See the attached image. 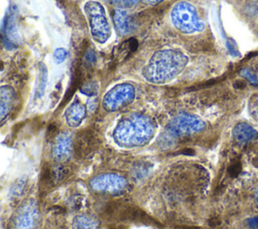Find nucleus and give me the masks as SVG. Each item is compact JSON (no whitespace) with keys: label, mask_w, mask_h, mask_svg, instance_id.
<instances>
[{"label":"nucleus","mask_w":258,"mask_h":229,"mask_svg":"<svg viewBox=\"0 0 258 229\" xmlns=\"http://www.w3.org/2000/svg\"><path fill=\"white\" fill-rule=\"evenodd\" d=\"M206 128V124L200 118L181 113L173 118L165 128V135L170 139L180 138L202 132Z\"/></svg>","instance_id":"6"},{"label":"nucleus","mask_w":258,"mask_h":229,"mask_svg":"<svg viewBox=\"0 0 258 229\" xmlns=\"http://www.w3.org/2000/svg\"><path fill=\"white\" fill-rule=\"evenodd\" d=\"M255 201H256V203H257V205H258V189H257L256 192H255Z\"/></svg>","instance_id":"31"},{"label":"nucleus","mask_w":258,"mask_h":229,"mask_svg":"<svg viewBox=\"0 0 258 229\" xmlns=\"http://www.w3.org/2000/svg\"><path fill=\"white\" fill-rule=\"evenodd\" d=\"M67 57V51L64 48H56L54 51H53V59L55 60L56 63H61Z\"/></svg>","instance_id":"24"},{"label":"nucleus","mask_w":258,"mask_h":229,"mask_svg":"<svg viewBox=\"0 0 258 229\" xmlns=\"http://www.w3.org/2000/svg\"><path fill=\"white\" fill-rule=\"evenodd\" d=\"M141 1L146 3V4H149V5H155V4L159 3V2H161L162 0H141Z\"/></svg>","instance_id":"30"},{"label":"nucleus","mask_w":258,"mask_h":229,"mask_svg":"<svg viewBox=\"0 0 258 229\" xmlns=\"http://www.w3.org/2000/svg\"><path fill=\"white\" fill-rule=\"evenodd\" d=\"M80 90L83 94L94 96L98 93V84L95 81H88L83 83V85L80 87Z\"/></svg>","instance_id":"21"},{"label":"nucleus","mask_w":258,"mask_h":229,"mask_svg":"<svg viewBox=\"0 0 258 229\" xmlns=\"http://www.w3.org/2000/svg\"><path fill=\"white\" fill-rule=\"evenodd\" d=\"M55 132H56V127H55L54 125H50L49 128H48V131H47L48 135H49L50 137L55 136Z\"/></svg>","instance_id":"29"},{"label":"nucleus","mask_w":258,"mask_h":229,"mask_svg":"<svg viewBox=\"0 0 258 229\" xmlns=\"http://www.w3.org/2000/svg\"><path fill=\"white\" fill-rule=\"evenodd\" d=\"M256 118H257V119H258V110H257V111H256Z\"/></svg>","instance_id":"32"},{"label":"nucleus","mask_w":258,"mask_h":229,"mask_svg":"<svg viewBox=\"0 0 258 229\" xmlns=\"http://www.w3.org/2000/svg\"><path fill=\"white\" fill-rule=\"evenodd\" d=\"M187 57L176 49L154 52L142 69V76L151 83H165L178 75L187 64Z\"/></svg>","instance_id":"1"},{"label":"nucleus","mask_w":258,"mask_h":229,"mask_svg":"<svg viewBox=\"0 0 258 229\" xmlns=\"http://www.w3.org/2000/svg\"><path fill=\"white\" fill-rule=\"evenodd\" d=\"M91 186L96 191L107 193H119L125 190L127 183L120 176L114 174H104L95 177L91 181Z\"/></svg>","instance_id":"10"},{"label":"nucleus","mask_w":258,"mask_h":229,"mask_svg":"<svg viewBox=\"0 0 258 229\" xmlns=\"http://www.w3.org/2000/svg\"><path fill=\"white\" fill-rule=\"evenodd\" d=\"M14 99V90L11 86L4 85L0 89V116L1 122H4L5 118L8 116L11 107L13 105Z\"/></svg>","instance_id":"16"},{"label":"nucleus","mask_w":258,"mask_h":229,"mask_svg":"<svg viewBox=\"0 0 258 229\" xmlns=\"http://www.w3.org/2000/svg\"><path fill=\"white\" fill-rule=\"evenodd\" d=\"M113 18H114V25L116 27V30L120 34L126 35L133 31L134 22H133L131 16H129L125 10L116 9L114 11Z\"/></svg>","instance_id":"13"},{"label":"nucleus","mask_w":258,"mask_h":229,"mask_svg":"<svg viewBox=\"0 0 258 229\" xmlns=\"http://www.w3.org/2000/svg\"><path fill=\"white\" fill-rule=\"evenodd\" d=\"M248 224H249L250 228H252V229H258V216L249 219Z\"/></svg>","instance_id":"28"},{"label":"nucleus","mask_w":258,"mask_h":229,"mask_svg":"<svg viewBox=\"0 0 258 229\" xmlns=\"http://www.w3.org/2000/svg\"><path fill=\"white\" fill-rule=\"evenodd\" d=\"M137 41L134 39V38H131L127 41H125L122 45L119 46L118 50H117V58L118 60H123L124 58H126L130 52L134 51L136 48H137Z\"/></svg>","instance_id":"19"},{"label":"nucleus","mask_w":258,"mask_h":229,"mask_svg":"<svg viewBox=\"0 0 258 229\" xmlns=\"http://www.w3.org/2000/svg\"><path fill=\"white\" fill-rule=\"evenodd\" d=\"M87 113L86 106L78 99L74 100L66 109L64 111V118L67 121V124L72 127L76 128L81 125L83 120L85 119Z\"/></svg>","instance_id":"12"},{"label":"nucleus","mask_w":258,"mask_h":229,"mask_svg":"<svg viewBox=\"0 0 258 229\" xmlns=\"http://www.w3.org/2000/svg\"><path fill=\"white\" fill-rule=\"evenodd\" d=\"M69 175V169L62 165H56L55 167L51 168V182L53 184L62 182Z\"/></svg>","instance_id":"20"},{"label":"nucleus","mask_w":258,"mask_h":229,"mask_svg":"<svg viewBox=\"0 0 258 229\" xmlns=\"http://www.w3.org/2000/svg\"><path fill=\"white\" fill-rule=\"evenodd\" d=\"M97 136L92 130L86 129L80 132L73 141L74 156L79 160L90 156L97 146Z\"/></svg>","instance_id":"8"},{"label":"nucleus","mask_w":258,"mask_h":229,"mask_svg":"<svg viewBox=\"0 0 258 229\" xmlns=\"http://www.w3.org/2000/svg\"><path fill=\"white\" fill-rule=\"evenodd\" d=\"M170 18L174 27L185 34L199 32L204 28L196 8L185 1L178 2L173 6Z\"/></svg>","instance_id":"4"},{"label":"nucleus","mask_w":258,"mask_h":229,"mask_svg":"<svg viewBox=\"0 0 258 229\" xmlns=\"http://www.w3.org/2000/svg\"><path fill=\"white\" fill-rule=\"evenodd\" d=\"M109 3L114 4L120 8H126V7H131L136 4L137 0H107Z\"/></svg>","instance_id":"23"},{"label":"nucleus","mask_w":258,"mask_h":229,"mask_svg":"<svg viewBox=\"0 0 258 229\" xmlns=\"http://www.w3.org/2000/svg\"><path fill=\"white\" fill-rule=\"evenodd\" d=\"M240 169H241V167H240V164L239 163H235V164H233V165H231V167H230V169H229V173H230V175L231 176H237L238 174H239V172H240Z\"/></svg>","instance_id":"26"},{"label":"nucleus","mask_w":258,"mask_h":229,"mask_svg":"<svg viewBox=\"0 0 258 229\" xmlns=\"http://www.w3.org/2000/svg\"><path fill=\"white\" fill-rule=\"evenodd\" d=\"M155 124L142 113H130L117 124L113 137L115 142L124 148H135L146 145L153 137Z\"/></svg>","instance_id":"2"},{"label":"nucleus","mask_w":258,"mask_h":229,"mask_svg":"<svg viewBox=\"0 0 258 229\" xmlns=\"http://www.w3.org/2000/svg\"><path fill=\"white\" fill-rule=\"evenodd\" d=\"M258 133L250 125L246 123H239L233 129V138L237 143L245 144L254 138H256Z\"/></svg>","instance_id":"15"},{"label":"nucleus","mask_w":258,"mask_h":229,"mask_svg":"<svg viewBox=\"0 0 258 229\" xmlns=\"http://www.w3.org/2000/svg\"><path fill=\"white\" fill-rule=\"evenodd\" d=\"M184 229H198V228H192V227H191V228H184Z\"/></svg>","instance_id":"33"},{"label":"nucleus","mask_w":258,"mask_h":229,"mask_svg":"<svg viewBox=\"0 0 258 229\" xmlns=\"http://www.w3.org/2000/svg\"><path fill=\"white\" fill-rule=\"evenodd\" d=\"M73 229H99L100 223L97 219L87 216L80 215L75 217L73 220Z\"/></svg>","instance_id":"17"},{"label":"nucleus","mask_w":258,"mask_h":229,"mask_svg":"<svg viewBox=\"0 0 258 229\" xmlns=\"http://www.w3.org/2000/svg\"><path fill=\"white\" fill-rule=\"evenodd\" d=\"M84 10L89 21L93 39L99 43H105L111 35V25L103 5L91 0L85 3Z\"/></svg>","instance_id":"3"},{"label":"nucleus","mask_w":258,"mask_h":229,"mask_svg":"<svg viewBox=\"0 0 258 229\" xmlns=\"http://www.w3.org/2000/svg\"><path fill=\"white\" fill-rule=\"evenodd\" d=\"M241 75L248 79L252 84H258V73L254 72L249 68H243L241 70Z\"/></svg>","instance_id":"22"},{"label":"nucleus","mask_w":258,"mask_h":229,"mask_svg":"<svg viewBox=\"0 0 258 229\" xmlns=\"http://www.w3.org/2000/svg\"><path fill=\"white\" fill-rule=\"evenodd\" d=\"M105 214L108 218L113 220L132 221L146 225H157V222H155L140 208L121 202H110L105 209Z\"/></svg>","instance_id":"5"},{"label":"nucleus","mask_w":258,"mask_h":229,"mask_svg":"<svg viewBox=\"0 0 258 229\" xmlns=\"http://www.w3.org/2000/svg\"><path fill=\"white\" fill-rule=\"evenodd\" d=\"M135 88L130 83H119L112 87L103 97V106L108 111L118 110L132 102Z\"/></svg>","instance_id":"7"},{"label":"nucleus","mask_w":258,"mask_h":229,"mask_svg":"<svg viewBox=\"0 0 258 229\" xmlns=\"http://www.w3.org/2000/svg\"><path fill=\"white\" fill-rule=\"evenodd\" d=\"M38 214L35 205L30 202L23 205L15 214L11 221L9 229H35L37 225Z\"/></svg>","instance_id":"9"},{"label":"nucleus","mask_w":258,"mask_h":229,"mask_svg":"<svg viewBox=\"0 0 258 229\" xmlns=\"http://www.w3.org/2000/svg\"><path fill=\"white\" fill-rule=\"evenodd\" d=\"M85 58L89 64H93L96 60V54L92 49H88L85 53Z\"/></svg>","instance_id":"25"},{"label":"nucleus","mask_w":258,"mask_h":229,"mask_svg":"<svg viewBox=\"0 0 258 229\" xmlns=\"http://www.w3.org/2000/svg\"><path fill=\"white\" fill-rule=\"evenodd\" d=\"M38 76L36 80V85H35V92H34V98L38 99L40 98L45 90L46 82H47V70L46 67L43 63H40L38 66Z\"/></svg>","instance_id":"18"},{"label":"nucleus","mask_w":258,"mask_h":229,"mask_svg":"<svg viewBox=\"0 0 258 229\" xmlns=\"http://www.w3.org/2000/svg\"><path fill=\"white\" fill-rule=\"evenodd\" d=\"M73 141L69 134L63 133L55 138V142L52 148V156L54 160L58 162H66L73 155Z\"/></svg>","instance_id":"11"},{"label":"nucleus","mask_w":258,"mask_h":229,"mask_svg":"<svg viewBox=\"0 0 258 229\" xmlns=\"http://www.w3.org/2000/svg\"><path fill=\"white\" fill-rule=\"evenodd\" d=\"M4 34L5 39L4 42H7L10 45H17L18 41V32L16 28V19H15V11L13 9H10L9 15L6 17V22L4 25Z\"/></svg>","instance_id":"14"},{"label":"nucleus","mask_w":258,"mask_h":229,"mask_svg":"<svg viewBox=\"0 0 258 229\" xmlns=\"http://www.w3.org/2000/svg\"><path fill=\"white\" fill-rule=\"evenodd\" d=\"M228 49H229V51H230V53L231 54H233V55H237L238 54V49H237V47H236V44H235V42L233 41V40H228Z\"/></svg>","instance_id":"27"}]
</instances>
